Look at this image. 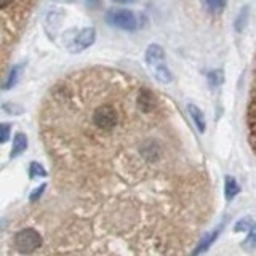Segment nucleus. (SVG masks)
<instances>
[{"instance_id": "obj_3", "label": "nucleus", "mask_w": 256, "mask_h": 256, "mask_svg": "<svg viewBox=\"0 0 256 256\" xmlns=\"http://www.w3.org/2000/svg\"><path fill=\"white\" fill-rule=\"evenodd\" d=\"M106 22L124 30H134L140 28L138 14L132 10H124V8H112V10H109L106 13Z\"/></svg>"}, {"instance_id": "obj_17", "label": "nucleus", "mask_w": 256, "mask_h": 256, "mask_svg": "<svg viewBox=\"0 0 256 256\" xmlns=\"http://www.w3.org/2000/svg\"><path fill=\"white\" fill-rule=\"evenodd\" d=\"M85 5L90 8V10H96L101 5V0H85Z\"/></svg>"}, {"instance_id": "obj_5", "label": "nucleus", "mask_w": 256, "mask_h": 256, "mask_svg": "<svg viewBox=\"0 0 256 256\" xmlns=\"http://www.w3.org/2000/svg\"><path fill=\"white\" fill-rule=\"evenodd\" d=\"M224 228V222H221L218 228H214L212 232H208V234L200 240V244H198V246L194 250V254H198V253H204V252H206L208 248H210V245L214 242V238L220 236V232H221V229Z\"/></svg>"}, {"instance_id": "obj_19", "label": "nucleus", "mask_w": 256, "mask_h": 256, "mask_svg": "<svg viewBox=\"0 0 256 256\" xmlns=\"http://www.w3.org/2000/svg\"><path fill=\"white\" fill-rule=\"evenodd\" d=\"M54 2H69V0H54Z\"/></svg>"}, {"instance_id": "obj_9", "label": "nucleus", "mask_w": 256, "mask_h": 256, "mask_svg": "<svg viewBox=\"0 0 256 256\" xmlns=\"http://www.w3.org/2000/svg\"><path fill=\"white\" fill-rule=\"evenodd\" d=\"M20 77H21V68L20 66H14L10 70V74H8L6 82L4 84V90H10V88H13L16 85V82L20 80Z\"/></svg>"}, {"instance_id": "obj_7", "label": "nucleus", "mask_w": 256, "mask_h": 256, "mask_svg": "<svg viewBox=\"0 0 256 256\" xmlns=\"http://www.w3.org/2000/svg\"><path fill=\"white\" fill-rule=\"evenodd\" d=\"M28 148V136L24 133H18L14 136L13 141V148H12V157H18L20 154H22Z\"/></svg>"}, {"instance_id": "obj_8", "label": "nucleus", "mask_w": 256, "mask_h": 256, "mask_svg": "<svg viewBox=\"0 0 256 256\" xmlns=\"http://www.w3.org/2000/svg\"><path fill=\"white\" fill-rule=\"evenodd\" d=\"M224 192H226V198L228 200H232L240 192V186L237 184L234 176H226V182H224Z\"/></svg>"}, {"instance_id": "obj_11", "label": "nucleus", "mask_w": 256, "mask_h": 256, "mask_svg": "<svg viewBox=\"0 0 256 256\" xmlns=\"http://www.w3.org/2000/svg\"><path fill=\"white\" fill-rule=\"evenodd\" d=\"M29 174H30V178H38V176H40V178H45L46 170L40 164H30Z\"/></svg>"}, {"instance_id": "obj_12", "label": "nucleus", "mask_w": 256, "mask_h": 256, "mask_svg": "<svg viewBox=\"0 0 256 256\" xmlns=\"http://www.w3.org/2000/svg\"><path fill=\"white\" fill-rule=\"evenodd\" d=\"M208 82H210V85L213 86H218L222 84V70H212L210 74H208Z\"/></svg>"}, {"instance_id": "obj_14", "label": "nucleus", "mask_w": 256, "mask_h": 256, "mask_svg": "<svg viewBox=\"0 0 256 256\" xmlns=\"http://www.w3.org/2000/svg\"><path fill=\"white\" fill-rule=\"evenodd\" d=\"M252 226H253V222L248 220V218H245V220H240L237 224H236V232H242V230H250L252 229Z\"/></svg>"}, {"instance_id": "obj_10", "label": "nucleus", "mask_w": 256, "mask_h": 256, "mask_svg": "<svg viewBox=\"0 0 256 256\" xmlns=\"http://www.w3.org/2000/svg\"><path fill=\"white\" fill-rule=\"evenodd\" d=\"M205 5L210 12L220 13L222 12V8L226 6V0H205Z\"/></svg>"}, {"instance_id": "obj_6", "label": "nucleus", "mask_w": 256, "mask_h": 256, "mask_svg": "<svg viewBox=\"0 0 256 256\" xmlns=\"http://www.w3.org/2000/svg\"><path fill=\"white\" fill-rule=\"evenodd\" d=\"M188 110H189V116L190 118L194 120V124L197 126V130L200 133H204L205 132V128H206V122H205V116H204V112L200 110L196 104H189L188 106Z\"/></svg>"}, {"instance_id": "obj_13", "label": "nucleus", "mask_w": 256, "mask_h": 256, "mask_svg": "<svg viewBox=\"0 0 256 256\" xmlns=\"http://www.w3.org/2000/svg\"><path fill=\"white\" fill-rule=\"evenodd\" d=\"M10 132H12V126L8 124H0V144H4L8 141L10 138Z\"/></svg>"}, {"instance_id": "obj_16", "label": "nucleus", "mask_w": 256, "mask_h": 256, "mask_svg": "<svg viewBox=\"0 0 256 256\" xmlns=\"http://www.w3.org/2000/svg\"><path fill=\"white\" fill-rule=\"evenodd\" d=\"M44 190H46V184H42V186H38L36 190H32V194H30V197H29V200L30 202H37V200L44 196Z\"/></svg>"}, {"instance_id": "obj_1", "label": "nucleus", "mask_w": 256, "mask_h": 256, "mask_svg": "<svg viewBox=\"0 0 256 256\" xmlns=\"http://www.w3.org/2000/svg\"><path fill=\"white\" fill-rule=\"evenodd\" d=\"M146 62L148 68L150 69L152 76H154L158 82L162 84H170L173 80V74L168 69L166 62H165V53L164 48L160 45H149L146 50Z\"/></svg>"}, {"instance_id": "obj_2", "label": "nucleus", "mask_w": 256, "mask_h": 256, "mask_svg": "<svg viewBox=\"0 0 256 256\" xmlns=\"http://www.w3.org/2000/svg\"><path fill=\"white\" fill-rule=\"evenodd\" d=\"M13 245H14L16 252H18V253L30 254V253L37 252L38 248L44 245V237L34 228H24V229L18 230L14 234Z\"/></svg>"}, {"instance_id": "obj_4", "label": "nucleus", "mask_w": 256, "mask_h": 256, "mask_svg": "<svg viewBox=\"0 0 256 256\" xmlns=\"http://www.w3.org/2000/svg\"><path fill=\"white\" fill-rule=\"evenodd\" d=\"M94 37H96V32L93 28H86L84 30H80L78 34L72 38V42L69 45V50L72 53H80L84 52L85 48H88L90 45H93L94 42Z\"/></svg>"}, {"instance_id": "obj_15", "label": "nucleus", "mask_w": 256, "mask_h": 256, "mask_svg": "<svg viewBox=\"0 0 256 256\" xmlns=\"http://www.w3.org/2000/svg\"><path fill=\"white\" fill-rule=\"evenodd\" d=\"M246 16H248V6H245L242 12H240L238 20L236 21V29L237 30H242V28H245L244 24L246 22Z\"/></svg>"}, {"instance_id": "obj_18", "label": "nucleus", "mask_w": 256, "mask_h": 256, "mask_svg": "<svg viewBox=\"0 0 256 256\" xmlns=\"http://www.w3.org/2000/svg\"><path fill=\"white\" fill-rule=\"evenodd\" d=\"M114 2H118V4H128V2H133V0H114Z\"/></svg>"}]
</instances>
